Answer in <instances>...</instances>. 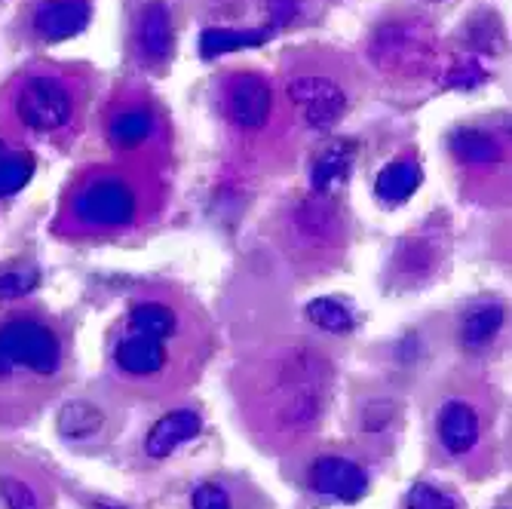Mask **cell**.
<instances>
[{"label":"cell","mask_w":512,"mask_h":509,"mask_svg":"<svg viewBox=\"0 0 512 509\" xmlns=\"http://www.w3.org/2000/svg\"><path fill=\"white\" fill-rule=\"evenodd\" d=\"M368 56L390 77H402V80L421 77L430 71L436 59V40L424 19L399 16L381 22L371 31Z\"/></svg>","instance_id":"cell-1"},{"label":"cell","mask_w":512,"mask_h":509,"mask_svg":"<svg viewBox=\"0 0 512 509\" xmlns=\"http://www.w3.org/2000/svg\"><path fill=\"white\" fill-rule=\"evenodd\" d=\"M13 111L19 123L31 132H62L77 114V92L68 80L40 71L19 83Z\"/></svg>","instance_id":"cell-2"},{"label":"cell","mask_w":512,"mask_h":509,"mask_svg":"<svg viewBox=\"0 0 512 509\" xmlns=\"http://www.w3.org/2000/svg\"><path fill=\"white\" fill-rule=\"evenodd\" d=\"M0 347L7 350L16 368H25L37 378H56L65 356L59 332L50 322L28 313H13L0 322Z\"/></svg>","instance_id":"cell-3"},{"label":"cell","mask_w":512,"mask_h":509,"mask_svg":"<svg viewBox=\"0 0 512 509\" xmlns=\"http://www.w3.org/2000/svg\"><path fill=\"white\" fill-rule=\"evenodd\" d=\"M71 215L83 227H99V230L126 227L138 215V191L123 175H114V172L92 175L74 194Z\"/></svg>","instance_id":"cell-4"},{"label":"cell","mask_w":512,"mask_h":509,"mask_svg":"<svg viewBox=\"0 0 512 509\" xmlns=\"http://www.w3.org/2000/svg\"><path fill=\"white\" fill-rule=\"evenodd\" d=\"M286 96L295 108H301L304 123L316 132H329L341 123L350 108V96L341 77L322 68H301L289 74Z\"/></svg>","instance_id":"cell-5"},{"label":"cell","mask_w":512,"mask_h":509,"mask_svg":"<svg viewBox=\"0 0 512 509\" xmlns=\"http://www.w3.org/2000/svg\"><path fill=\"white\" fill-rule=\"evenodd\" d=\"M218 108L234 129L264 132L273 120V86L258 71H234L218 86Z\"/></svg>","instance_id":"cell-6"},{"label":"cell","mask_w":512,"mask_h":509,"mask_svg":"<svg viewBox=\"0 0 512 509\" xmlns=\"http://www.w3.org/2000/svg\"><path fill=\"white\" fill-rule=\"evenodd\" d=\"M132 46H135L138 62L148 68H160L172 59L175 25H172V13L166 7V0H148V4L138 10L135 25H132Z\"/></svg>","instance_id":"cell-7"},{"label":"cell","mask_w":512,"mask_h":509,"mask_svg":"<svg viewBox=\"0 0 512 509\" xmlns=\"http://www.w3.org/2000/svg\"><path fill=\"white\" fill-rule=\"evenodd\" d=\"M111 362L123 378H160L169 365V350H166V341L160 338H151L135 329H123L120 338L114 341Z\"/></svg>","instance_id":"cell-8"},{"label":"cell","mask_w":512,"mask_h":509,"mask_svg":"<svg viewBox=\"0 0 512 509\" xmlns=\"http://www.w3.org/2000/svg\"><path fill=\"white\" fill-rule=\"evenodd\" d=\"M307 482L316 494L322 497H338L344 503H356L359 497H365L368 491V476L365 470L350 457H338V454H322L316 457L310 470H307Z\"/></svg>","instance_id":"cell-9"},{"label":"cell","mask_w":512,"mask_h":509,"mask_svg":"<svg viewBox=\"0 0 512 509\" xmlns=\"http://www.w3.org/2000/svg\"><path fill=\"white\" fill-rule=\"evenodd\" d=\"M89 22V0H37L31 28L43 43H59L80 34Z\"/></svg>","instance_id":"cell-10"},{"label":"cell","mask_w":512,"mask_h":509,"mask_svg":"<svg viewBox=\"0 0 512 509\" xmlns=\"http://www.w3.org/2000/svg\"><path fill=\"white\" fill-rule=\"evenodd\" d=\"M436 436L448 454H470L482 436L479 411L463 399L445 402L436 414Z\"/></svg>","instance_id":"cell-11"},{"label":"cell","mask_w":512,"mask_h":509,"mask_svg":"<svg viewBox=\"0 0 512 509\" xmlns=\"http://www.w3.org/2000/svg\"><path fill=\"white\" fill-rule=\"evenodd\" d=\"M203 433V418L194 408H175L148 430L145 436V454L151 460H163L169 457L178 445L191 442Z\"/></svg>","instance_id":"cell-12"},{"label":"cell","mask_w":512,"mask_h":509,"mask_svg":"<svg viewBox=\"0 0 512 509\" xmlns=\"http://www.w3.org/2000/svg\"><path fill=\"white\" fill-rule=\"evenodd\" d=\"M454 160L467 169H491L497 163H503L506 148L497 142V138L485 129H457L448 142Z\"/></svg>","instance_id":"cell-13"},{"label":"cell","mask_w":512,"mask_h":509,"mask_svg":"<svg viewBox=\"0 0 512 509\" xmlns=\"http://www.w3.org/2000/svg\"><path fill=\"white\" fill-rule=\"evenodd\" d=\"M424 181V169L421 163H417L414 157H396L390 160L378 178H375V194L381 203L387 206H396V203H405L417 188H421Z\"/></svg>","instance_id":"cell-14"},{"label":"cell","mask_w":512,"mask_h":509,"mask_svg":"<svg viewBox=\"0 0 512 509\" xmlns=\"http://www.w3.org/2000/svg\"><path fill=\"white\" fill-rule=\"evenodd\" d=\"M154 126H157V120H154V111L148 105H126V108L111 114L108 138H111V145L120 151H135L154 135Z\"/></svg>","instance_id":"cell-15"},{"label":"cell","mask_w":512,"mask_h":509,"mask_svg":"<svg viewBox=\"0 0 512 509\" xmlns=\"http://www.w3.org/2000/svg\"><path fill=\"white\" fill-rule=\"evenodd\" d=\"M295 230H298V237L304 243L325 246L341 230V221H338L335 206L325 200V194H316L313 200H307L304 206H298V212H295Z\"/></svg>","instance_id":"cell-16"},{"label":"cell","mask_w":512,"mask_h":509,"mask_svg":"<svg viewBox=\"0 0 512 509\" xmlns=\"http://www.w3.org/2000/svg\"><path fill=\"white\" fill-rule=\"evenodd\" d=\"M108 424V414L89 399H74V402H65L56 414V427H59V436L71 439V442H86L92 436H99Z\"/></svg>","instance_id":"cell-17"},{"label":"cell","mask_w":512,"mask_h":509,"mask_svg":"<svg viewBox=\"0 0 512 509\" xmlns=\"http://www.w3.org/2000/svg\"><path fill=\"white\" fill-rule=\"evenodd\" d=\"M273 37V28H206L200 34V53L203 59H218L224 53L249 50V46H261Z\"/></svg>","instance_id":"cell-18"},{"label":"cell","mask_w":512,"mask_h":509,"mask_svg":"<svg viewBox=\"0 0 512 509\" xmlns=\"http://www.w3.org/2000/svg\"><path fill=\"white\" fill-rule=\"evenodd\" d=\"M350 172H353V148L347 142H332L313 163V172H310L313 194L329 197L338 184L350 178Z\"/></svg>","instance_id":"cell-19"},{"label":"cell","mask_w":512,"mask_h":509,"mask_svg":"<svg viewBox=\"0 0 512 509\" xmlns=\"http://www.w3.org/2000/svg\"><path fill=\"white\" fill-rule=\"evenodd\" d=\"M500 329H503V307L497 301H482L463 313L460 341L467 350H482L497 338Z\"/></svg>","instance_id":"cell-20"},{"label":"cell","mask_w":512,"mask_h":509,"mask_svg":"<svg viewBox=\"0 0 512 509\" xmlns=\"http://www.w3.org/2000/svg\"><path fill=\"white\" fill-rule=\"evenodd\" d=\"M129 329L145 332L160 341H172L178 335V310L166 301H138L129 310Z\"/></svg>","instance_id":"cell-21"},{"label":"cell","mask_w":512,"mask_h":509,"mask_svg":"<svg viewBox=\"0 0 512 509\" xmlns=\"http://www.w3.org/2000/svg\"><path fill=\"white\" fill-rule=\"evenodd\" d=\"M34 175V157L0 135V200L19 194Z\"/></svg>","instance_id":"cell-22"},{"label":"cell","mask_w":512,"mask_h":509,"mask_svg":"<svg viewBox=\"0 0 512 509\" xmlns=\"http://www.w3.org/2000/svg\"><path fill=\"white\" fill-rule=\"evenodd\" d=\"M307 319L313 322L316 329L332 332V335H347L356 326L350 307L335 301V298H316V301H310L307 304Z\"/></svg>","instance_id":"cell-23"},{"label":"cell","mask_w":512,"mask_h":509,"mask_svg":"<svg viewBox=\"0 0 512 509\" xmlns=\"http://www.w3.org/2000/svg\"><path fill=\"white\" fill-rule=\"evenodd\" d=\"M0 500L7 509H43L37 485L22 476H0Z\"/></svg>","instance_id":"cell-24"},{"label":"cell","mask_w":512,"mask_h":509,"mask_svg":"<svg viewBox=\"0 0 512 509\" xmlns=\"http://www.w3.org/2000/svg\"><path fill=\"white\" fill-rule=\"evenodd\" d=\"M436 261V252L424 240H405L396 252V264L411 273V276H424Z\"/></svg>","instance_id":"cell-25"},{"label":"cell","mask_w":512,"mask_h":509,"mask_svg":"<svg viewBox=\"0 0 512 509\" xmlns=\"http://www.w3.org/2000/svg\"><path fill=\"white\" fill-rule=\"evenodd\" d=\"M37 286V273L22 267H0V301L25 298Z\"/></svg>","instance_id":"cell-26"},{"label":"cell","mask_w":512,"mask_h":509,"mask_svg":"<svg viewBox=\"0 0 512 509\" xmlns=\"http://www.w3.org/2000/svg\"><path fill=\"white\" fill-rule=\"evenodd\" d=\"M405 509H457V503H454V497H448L436 485L417 482L405 497Z\"/></svg>","instance_id":"cell-27"},{"label":"cell","mask_w":512,"mask_h":509,"mask_svg":"<svg viewBox=\"0 0 512 509\" xmlns=\"http://www.w3.org/2000/svg\"><path fill=\"white\" fill-rule=\"evenodd\" d=\"M393 421H396V408L387 399L368 402L362 408V430L365 433H384L387 427H393Z\"/></svg>","instance_id":"cell-28"},{"label":"cell","mask_w":512,"mask_h":509,"mask_svg":"<svg viewBox=\"0 0 512 509\" xmlns=\"http://www.w3.org/2000/svg\"><path fill=\"white\" fill-rule=\"evenodd\" d=\"M191 506H194V509H234L227 488L218 485V482H203V485H197L194 494H191Z\"/></svg>","instance_id":"cell-29"},{"label":"cell","mask_w":512,"mask_h":509,"mask_svg":"<svg viewBox=\"0 0 512 509\" xmlns=\"http://www.w3.org/2000/svg\"><path fill=\"white\" fill-rule=\"evenodd\" d=\"M13 372H16L13 359L7 356V350H4V347H0V381H10V378H13Z\"/></svg>","instance_id":"cell-30"},{"label":"cell","mask_w":512,"mask_h":509,"mask_svg":"<svg viewBox=\"0 0 512 509\" xmlns=\"http://www.w3.org/2000/svg\"><path fill=\"white\" fill-rule=\"evenodd\" d=\"M99 509H114V506H99Z\"/></svg>","instance_id":"cell-31"}]
</instances>
